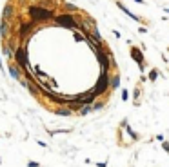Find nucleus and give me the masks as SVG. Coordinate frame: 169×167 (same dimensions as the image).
I'll list each match as a JSON object with an SVG mask.
<instances>
[{"label": "nucleus", "instance_id": "1", "mask_svg": "<svg viewBox=\"0 0 169 167\" xmlns=\"http://www.w3.org/2000/svg\"><path fill=\"white\" fill-rule=\"evenodd\" d=\"M29 15H31L33 22H44V20L53 18V11L51 9H44L40 5H31L29 7Z\"/></svg>", "mask_w": 169, "mask_h": 167}, {"label": "nucleus", "instance_id": "2", "mask_svg": "<svg viewBox=\"0 0 169 167\" xmlns=\"http://www.w3.org/2000/svg\"><path fill=\"white\" fill-rule=\"evenodd\" d=\"M109 85H111V78H109L107 71H102V75H100V78L96 80V85L93 87V91L96 93V96H102V95L109 89Z\"/></svg>", "mask_w": 169, "mask_h": 167}, {"label": "nucleus", "instance_id": "3", "mask_svg": "<svg viewBox=\"0 0 169 167\" xmlns=\"http://www.w3.org/2000/svg\"><path fill=\"white\" fill-rule=\"evenodd\" d=\"M15 64L24 71L25 67H27V49L24 47V45H18L16 49H15Z\"/></svg>", "mask_w": 169, "mask_h": 167}, {"label": "nucleus", "instance_id": "4", "mask_svg": "<svg viewBox=\"0 0 169 167\" xmlns=\"http://www.w3.org/2000/svg\"><path fill=\"white\" fill-rule=\"evenodd\" d=\"M33 24H35L33 20H31V22H20V25H18V38H20V40H24V38L29 36V31H31Z\"/></svg>", "mask_w": 169, "mask_h": 167}, {"label": "nucleus", "instance_id": "5", "mask_svg": "<svg viewBox=\"0 0 169 167\" xmlns=\"http://www.w3.org/2000/svg\"><path fill=\"white\" fill-rule=\"evenodd\" d=\"M56 24L62 25V27H76V22L73 20L71 15H62V16H56Z\"/></svg>", "mask_w": 169, "mask_h": 167}, {"label": "nucleus", "instance_id": "6", "mask_svg": "<svg viewBox=\"0 0 169 167\" xmlns=\"http://www.w3.org/2000/svg\"><path fill=\"white\" fill-rule=\"evenodd\" d=\"M96 58H98V62H100V67H102V71H109V65H111V62H109L107 51H100V53H96Z\"/></svg>", "mask_w": 169, "mask_h": 167}, {"label": "nucleus", "instance_id": "7", "mask_svg": "<svg viewBox=\"0 0 169 167\" xmlns=\"http://www.w3.org/2000/svg\"><path fill=\"white\" fill-rule=\"evenodd\" d=\"M131 56H133V60L138 64V67H140V71H144V56H142V53H140V49H137V47H133L131 49Z\"/></svg>", "mask_w": 169, "mask_h": 167}, {"label": "nucleus", "instance_id": "8", "mask_svg": "<svg viewBox=\"0 0 169 167\" xmlns=\"http://www.w3.org/2000/svg\"><path fill=\"white\" fill-rule=\"evenodd\" d=\"M4 55H5L7 58H13V56H15V45H13L11 40L4 44Z\"/></svg>", "mask_w": 169, "mask_h": 167}, {"label": "nucleus", "instance_id": "9", "mask_svg": "<svg viewBox=\"0 0 169 167\" xmlns=\"http://www.w3.org/2000/svg\"><path fill=\"white\" fill-rule=\"evenodd\" d=\"M20 71H22V69H20L16 64H9V75H11L15 80H18V82L22 80V78H20Z\"/></svg>", "mask_w": 169, "mask_h": 167}, {"label": "nucleus", "instance_id": "10", "mask_svg": "<svg viewBox=\"0 0 169 167\" xmlns=\"http://www.w3.org/2000/svg\"><path fill=\"white\" fill-rule=\"evenodd\" d=\"M95 98H96V93H95L93 89L82 95V102H84V104H93V102H95Z\"/></svg>", "mask_w": 169, "mask_h": 167}, {"label": "nucleus", "instance_id": "11", "mask_svg": "<svg viewBox=\"0 0 169 167\" xmlns=\"http://www.w3.org/2000/svg\"><path fill=\"white\" fill-rule=\"evenodd\" d=\"M122 127H126V131H127V135H129V136H131L133 140H138V135H137V133H135V131H133V129H131L129 125H127V122H126V120L122 122Z\"/></svg>", "mask_w": 169, "mask_h": 167}, {"label": "nucleus", "instance_id": "12", "mask_svg": "<svg viewBox=\"0 0 169 167\" xmlns=\"http://www.w3.org/2000/svg\"><path fill=\"white\" fill-rule=\"evenodd\" d=\"M55 115H58V116H69L71 115V109L69 107L67 109H64V107L62 109H55Z\"/></svg>", "mask_w": 169, "mask_h": 167}, {"label": "nucleus", "instance_id": "13", "mask_svg": "<svg viewBox=\"0 0 169 167\" xmlns=\"http://www.w3.org/2000/svg\"><path fill=\"white\" fill-rule=\"evenodd\" d=\"M157 78H158V71H157V69H151V71H149V76H147V80L155 82Z\"/></svg>", "mask_w": 169, "mask_h": 167}, {"label": "nucleus", "instance_id": "14", "mask_svg": "<svg viewBox=\"0 0 169 167\" xmlns=\"http://www.w3.org/2000/svg\"><path fill=\"white\" fill-rule=\"evenodd\" d=\"M100 109H104V102H95L93 104V111H100Z\"/></svg>", "mask_w": 169, "mask_h": 167}, {"label": "nucleus", "instance_id": "15", "mask_svg": "<svg viewBox=\"0 0 169 167\" xmlns=\"http://www.w3.org/2000/svg\"><path fill=\"white\" fill-rule=\"evenodd\" d=\"M118 85H120V78H118V76H115V78H113V84H111V87L115 89V87H118Z\"/></svg>", "mask_w": 169, "mask_h": 167}, {"label": "nucleus", "instance_id": "16", "mask_svg": "<svg viewBox=\"0 0 169 167\" xmlns=\"http://www.w3.org/2000/svg\"><path fill=\"white\" fill-rule=\"evenodd\" d=\"M122 100H124V102H126V100H129V91H127V89H124V91H122Z\"/></svg>", "mask_w": 169, "mask_h": 167}, {"label": "nucleus", "instance_id": "17", "mask_svg": "<svg viewBox=\"0 0 169 167\" xmlns=\"http://www.w3.org/2000/svg\"><path fill=\"white\" fill-rule=\"evenodd\" d=\"M138 95H140V89H137V91H135V96H133V98H135V102H138Z\"/></svg>", "mask_w": 169, "mask_h": 167}, {"label": "nucleus", "instance_id": "18", "mask_svg": "<svg viewBox=\"0 0 169 167\" xmlns=\"http://www.w3.org/2000/svg\"><path fill=\"white\" fill-rule=\"evenodd\" d=\"M27 167H40L36 162H27Z\"/></svg>", "mask_w": 169, "mask_h": 167}, {"label": "nucleus", "instance_id": "19", "mask_svg": "<svg viewBox=\"0 0 169 167\" xmlns=\"http://www.w3.org/2000/svg\"><path fill=\"white\" fill-rule=\"evenodd\" d=\"M162 147H164V149H166V151H169V144H167V142H166V140H164V142H162Z\"/></svg>", "mask_w": 169, "mask_h": 167}, {"label": "nucleus", "instance_id": "20", "mask_svg": "<svg viewBox=\"0 0 169 167\" xmlns=\"http://www.w3.org/2000/svg\"><path fill=\"white\" fill-rule=\"evenodd\" d=\"M157 140H158V142H164V140H166V138H164V136H162V135H157Z\"/></svg>", "mask_w": 169, "mask_h": 167}, {"label": "nucleus", "instance_id": "21", "mask_svg": "<svg viewBox=\"0 0 169 167\" xmlns=\"http://www.w3.org/2000/svg\"><path fill=\"white\" fill-rule=\"evenodd\" d=\"M96 167H106V162H100V164H96Z\"/></svg>", "mask_w": 169, "mask_h": 167}, {"label": "nucleus", "instance_id": "22", "mask_svg": "<svg viewBox=\"0 0 169 167\" xmlns=\"http://www.w3.org/2000/svg\"><path fill=\"white\" fill-rule=\"evenodd\" d=\"M0 164H2V160H0Z\"/></svg>", "mask_w": 169, "mask_h": 167}]
</instances>
